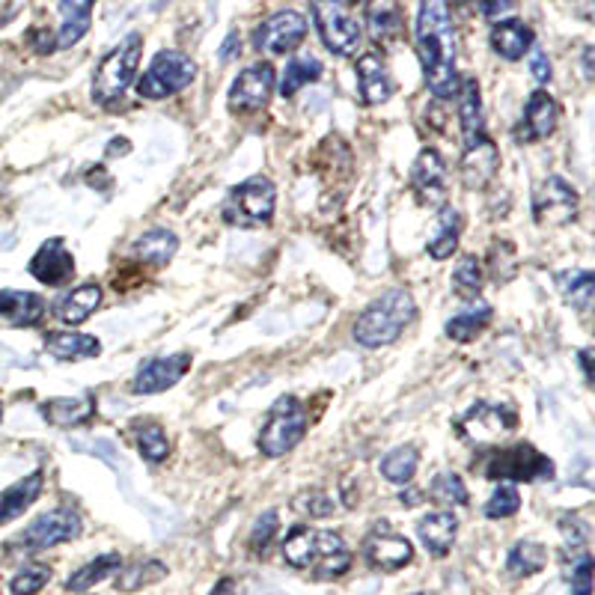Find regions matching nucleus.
I'll return each instance as SVG.
<instances>
[{
    "mask_svg": "<svg viewBox=\"0 0 595 595\" xmlns=\"http://www.w3.org/2000/svg\"><path fill=\"white\" fill-rule=\"evenodd\" d=\"M30 39H33V48H37L39 54H51L58 48V37H51L48 30H37Z\"/></svg>",
    "mask_w": 595,
    "mask_h": 595,
    "instance_id": "6e6d98bb",
    "label": "nucleus"
},
{
    "mask_svg": "<svg viewBox=\"0 0 595 595\" xmlns=\"http://www.w3.org/2000/svg\"><path fill=\"white\" fill-rule=\"evenodd\" d=\"M455 95H459V123H462L464 143H471L485 134V114H482L480 84H476L473 78H464Z\"/></svg>",
    "mask_w": 595,
    "mask_h": 595,
    "instance_id": "c85d7f7f",
    "label": "nucleus"
},
{
    "mask_svg": "<svg viewBox=\"0 0 595 595\" xmlns=\"http://www.w3.org/2000/svg\"><path fill=\"white\" fill-rule=\"evenodd\" d=\"M280 551L289 566L310 568L316 581H334L351 568V551L346 548L340 533H331V530H312L298 524L286 533Z\"/></svg>",
    "mask_w": 595,
    "mask_h": 595,
    "instance_id": "f03ea898",
    "label": "nucleus"
},
{
    "mask_svg": "<svg viewBox=\"0 0 595 595\" xmlns=\"http://www.w3.org/2000/svg\"><path fill=\"white\" fill-rule=\"evenodd\" d=\"M102 304V286L99 284H84L78 289H69L63 298H58L54 304V316H58L63 325L75 328V325H84Z\"/></svg>",
    "mask_w": 595,
    "mask_h": 595,
    "instance_id": "a878e982",
    "label": "nucleus"
},
{
    "mask_svg": "<svg viewBox=\"0 0 595 595\" xmlns=\"http://www.w3.org/2000/svg\"><path fill=\"white\" fill-rule=\"evenodd\" d=\"M459 7H473V10H480L485 19H497L506 16L512 10V0H455Z\"/></svg>",
    "mask_w": 595,
    "mask_h": 595,
    "instance_id": "3c124183",
    "label": "nucleus"
},
{
    "mask_svg": "<svg viewBox=\"0 0 595 595\" xmlns=\"http://www.w3.org/2000/svg\"><path fill=\"white\" fill-rule=\"evenodd\" d=\"M489 42H492L497 58L515 63V60H521L524 54H530V48H533V30H530V24H524V21L519 19H501L492 28Z\"/></svg>",
    "mask_w": 595,
    "mask_h": 595,
    "instance_id": "393cba45",
    "label": "nucleus"
},
{
    "mask_svg": "<svg viewBox=\"0 0 595 595\" xmlns=\"http://www.w3.org/2000/svg\"><path fill=\"white\" fill-rule=\"evenodd\" d=\"M45 351L58 360H81V358H99L102 355V342L95 337L75 331H51L45 337Z\"/></svg>",
    "mask_w": 595,
    "mask_h": 595,
    "instance_id": "c756f323",
    "label": "nucleus"
},
{
    "mask_svg": "<svg viewBox=\"0 0 595 595\" xmlns=\"http://www.w3.org/2000/svg\"><path fill=\"white\" fill-rule=\"evenodd\" d=\"M129 152V141H111L107 146V155H125Z\"/></svg>",
    "mask_w": 595,
    "mask_h": 595,
    "instance_id": "bf43d9fd",
    "label": "nucleus"
},
{
    "mask_svg": "<svg viewBox=\"0 0 595 595\" xmlns=\"http://www.w3.org/2000/svg\"><path fill=\"white\" fill-rule=\"evenodd\" d=\"M480 289H482V263L476 256H464L453 271V293L459 295V298L476 301Z\"/></svg>",
    "mask_w": 595,
    "mask_h": 595,
    "instance_id": "37998d69",
    "label": "nucleus"
},
{
    "mask_svg": "<svg viewBox=\"0 0 595 595\" xmlns=\"http://www.w3.org/2000/svg\"><path fill=\"white\" fill-rule=\"evenodd\" d=\"M48 304L42 295L21 293V289H3L0 293V325L10 328H37L45 319Z\"/></svg>",
    "mask_w": 595,
    "mask_h": 595,
    "instance_id": "412c9836",
    "label": "nucleus"
},
{
    "mask_svg": "<svg viewBox=\"0 0 595 595\" xmlns=\"http://www.w3.org/2000/svg\"><path fill=\"white\" fill-rule=\"evenodd\" d=\"M560 530H563V536H566V542L572 545V548H577V545H584L586 542V524L581 519H575V515H566V519L560 521Z\"/></svg>",
    "mask_w": 595,
    "mask_h": 595,
    "instance_id": "864d4df0",
    "label": "nucleus"
},
{
    "mask_svg": "<svg viewBox=\"0 0 595 595\" xmlns=\"http://www.w3.org/2000/svg\"><path fill=\"white\" fill-rule=\"evenodd\" d=\"M572 595H593V560H589V554L581 557L575 575H572Z\"/></svg>",
    "mask_w": 595,
    "mask_h": 595,
    "instance_id": "8fccbe9b",
    "label": "nucleus"
},
{
    "mask_svg": "<svg viewBox=\"0 0 595 595\" xmlns=\"http://www.w3.org/2000/svg\"><path fill=\"white\" fill-rule=\"evenodd\" d=\"M459 233H462V220L459 212L450 206L441 208V220H438V236L429 242V256L432 259H450L459 247Z\"/></svg>",
    "mask_w": 595,
    "mask_h": 595,
    "instance_id": "a19ab883",
    "label": "nucleus"
},
{
    "mask_svg": "<svg viewBox=\"0 0 595 595\" xmlns=\"http://www.w3.org/2000/svg\"><path fill=\"white\" fill-rule=\"evenodd\" d=\"M417 464H420V453H417V447L406 444L397 447V450H390L384 459H381V476L393 485H411L417 473Z\"/></svg>",
    "mask_w": 595,
    "mask_h": 595,
    "instance_id": "4c0bfd02",
    "label": "nucleus"
},
{
    "mask_svg": "<svg viewBox=\"0 0 595 595\" xmlns=\"http://www.w3.org/2000/svg\"><path fill=\"white\" fill-rule=\"evenodd\" d=\"M417 536L423 542V548L435 557H447L459 536V519L453 512H429L425 519L417 521Z\"/></svg>",
    "mask_w": 595,
    "mask_h": 595,
    "instance_id": "b1692460",
    "label": "nucleus"
},
{
    "mask_svg": "<svg viewBox=\"0 0 595 595\" xmlns=\"http://www.w3.org/2000/svg\"><path fill=\"white\" fill-rule=\"evenodd\" d=\"M417 304L406 289H390L369 304L355 321V342L363 349H381L402 337L408 325L414 321Z\"/></svg>",
    "mask_w": 595,
    "mask_h": 595,
    "instance_id": "7ed1b4c3",
    "label": "nucleus"
},
{
    "mask_svg": "<svg viewBox=\"0 0 595 595\" xmlns=\"http://www.w3.org/2000/svg\"><path fill=\"white\" fill-rule=\"evenodd\" d=\"M545 563H548V548L538 545V542H533V538H524V542H519V545L510 551V557H506V572H510L512 577H530L536 575V572H542Z\"/></svg>",
    "mask_w": 595,
    "mask_h": 595,
    "instance_id": "c9c22d12",
    "label": "nucleus"
},
{
    "mask_svg": "<svg viewBox=\"0 0 595 595\" xmlns=\"http://www.w3.org/2000/svg\"><path fill=\"white\" fill-rule=\"evenodd\" d=\"M429 497L435 503H441V506H468V501H471L462 476L453 471L438 473L435 480H432V485H429Z\"/></svg>",
    "mask_w": 595,
    "mask_h": 595,
    "instance_id": "79ce46f5",
    "label": "nucleus"
},
{
    "mask_svg": "<svg viewBox=\"0 0 595 595\" xmlns=\"http://www.w3.org/2000/svg\"><path fill=\"white\" fill-rule=\"evenodd\" d=\"M521 510V494L515 485H501V489H494V494L485 503V519L501 521V519H512L515 512Z\"/></svg>",
    "mask_w": 595,
    "mask_h": 595,
    "instance_id": "c03bdc74",
    "label": "nucleus"
},
{
    "mask_svg": "<svg viewBox=\"0 0 595 595\" xmlns=\"http://www.w3.org/2000/svg\"><path fill=\"white\" fill-rule=\"evenodd\" d=\"M417 54L423 63L425 86L438 99L459 93V66H455V28L447 0H420L417 12Z\"/></svg>",
    "mask_w": 595,
    "mask_h": 595,
    "instance_id": "f257e3e1",
    "label": "nucleus"
},
{
    "mask_svg": "<svg viewBox=\"0 0 595 595\" xmlns=\"http://www.w3.org/2000/svg\"><path fill=\"white\" fill-rule=\"evenodd\" d=\"M51 581V568L42 566V563H30L19 572V575L10 581V593L12 595H37L42 593V586Z\"/></svg>",
    "mask_w": 595,
    "mask_h": 595,
    "instance_id": "a18cd8bd",
    "label": "nucleus"
},
{
    "mask_svg": "<svg viewBox=\"0 0 595 595\" xmlns=\"http://www.w3.org/2000/svg\"><path fill=\"white\" fill-rule=\"evenodd\" d=\"M120 568H123V557L120 554H102V557L90 560L86 566L78 568L75 575L66 581V589L69 593H84L90 586L102 584L104 577L116 575Z\"/></svg>",
    "mask_w": 595,
    "mask_h": 595,
    "instance_id": "f704fd0d",
    "label": "nucleus"
},
{
    "mask_svg": "<svg viewBox=\"0 0 595 595\" xmlns=\"http://www.w3.org/2000/svg\"><path fill=\"white\" fill-rule=\"evenodd\" d=\"M497 167H501V152H497L492 137L482 134V137L464 146L462 182L468 191L489 188V182L497 176Z\"/></svg>",
    "mask_w": 595,
    "mask_h": 595,
    "instance_id": "6ab92c4d",
    "label": "nucleus"
},
{
    "mask_svg": "<svg viewBox=\"0 0 595 595\" xmlns=\"http://www.w3.org/2000/svg\"><path fill=\"white\" fill-rule=\"evenodd\" d=\"M95 414V399L93 397H78V399H48L42 406V417L51 425L60 429H72V425L86 423Z\"/></svg>",
    "mask_w": 595,
    "mask_h": 595,
    "instance_id": "7c9ffc66",
    "label": "nucleus"
},
{
    "mask_svg": "<svg viewBox=\"0 0 595 595\" xmlns=\"http://www.w3.org/2000/svg\"><path fill=\"white\" fill-rule=\"evenodd\" d=\"M584 75L593 78V48H584Z\"/></svg>",
    "mask_w": 595,
    "mask_h": 595,
    "instance_id": "052dcab7",
    "label": "nucleus"
},
{
    "mask_svg": "<svg viewBox=\"0 0 595 595\" xmlns=\"http://www.w3.org/2000/svg\"><path fill=\"white\" fill-rule=\"evenodd\" d=\"M310 425V414L301 399L280 397L268 411L263 432H259V450L265 459H280V455L293 453L295 447L301 444Z\"/></svg>",
    "mask_w": 595,
    "mask_h": 595,
    "instance_id": "423d86ee",
    "label": "nucleus"
},
{
    "mask_svg": "<svg viewBox=\"0 0 595 595\" xmlns=\"http://www.w3.org/2000/svg\"><path fill=\"white\" fill-rule=\"evenodd\" d=\"M208 595H236V584H233L229 577H224V581H220V584L215 586Z\"/></svg>",
    "mask_w": 595,
    "mask_h": 595,
    "instance_id": "13d9d810",
    "label": "nucleus"
},
{
    "mask_svg": "<svg viewBox=\"0 0 595 595\" xmlns=\"http://www.w3.org/2000/svg\"><path fill=\"white\" fill-rule=\"evenodd\" d=\"M176 250H179V238L171 229H150L134 242V254L141 256L146 265H155V268H164L171 263Z\"/></svg>",
    "mask_w": 595,
    "mask_h": 595,
    "instance_id": "2f4dec72",
    "label": "nucleus"
},
{
    "mask_svg": "<svg viewBox=\"0 0 595 595\" xmlns=\"http://www.w3.org/2000/svg\"><path fill=\"white\" fill-rule=\"evenodd\" d=\"M489 263H492L494 280L501 284V280H510L515 275V268H519V256H515V247L510 242H494L492 254H489Z\"/></svg>",
    "mask_w": 595,
    "mask_h": 595,
    "instance_id": "de8ad7c7",
    "label": "nucleus"
},
{
    "mask_svg": "<svg viewBox=\"0 0 595 595\" xmlns=\"http://www.w3.org/2000/svg\"><path fill=\"white\" fill-rule=\"evenodd\" d=\"M81 515L75 510H51L39 515L12 545L24 551H48L81 536Z\"/></svg>",
    "mask_w": 595,
    "mask_h": 595,
    "instance_id": "9b49d317",
    "label": "nucleus"
},
{
    "mask_svg": "<svg viewBox=\"0 0 595 595\" xmlns=\"http://www.w3.org/2000/svg\"><path fill=\"white\" fill-rule=\"evenodd\" d=\"M530 72H533V78H536L538 84H548L551 78H554L548 54H545L542 48H530Z\"/></svg>",
    "mask_w": 595,
    "mask_h": 595,
    "instance_id": "603ef678",
    "label": "nucleus"
},
{
    "mask_svg": "<svg viewBox=\"0 0 595 595\" xmlns=\"http://www.w3.org/2000/svg\"><path fill=\"white\" fill-rule=\"evenodd\" d=\"M161 577H167V566H164L161 560H143V563L120 568V575H116V589H120V593H137L143 586L158 584Z\"/></svg>",
    "mask_w": 595,
    "mask_h": 595,
    "instance_id": "ea45409f",
    "label": "nucleus"
},
{
    "mask_svg": "<svg viewBox=\"0 0 595 595\" xmlns=\"http://www.w3.org/2000/svg\"><path fill=\"white\" fill-rule=\"evenodd\" d=\"M363 560L378 572H399L414 560V545L390 524H376L363 538Z\"/></svg>",
    "mask_w": 595,
    "mask_h": 595,
    "instance_id": "4468645a",
    "label": "nucleus"
},
{
    "mask_svg": "<svg viewBox=\"0 0 595 595\" xmlns=\"http://www.w3.org/2000/svg\"><path fill=\"white\" fill-rule=\"evenodd\" d=\"M295 512H301V515H310V519H331L334 515V501L325 492H301L293 501Z\"/></svg>",
    "mask_w": 595,
    "mask_h": 595,
    "instance_id": "09e8293b",
    "label": "nucleus"
},
{
    "mask_svg": "<svg viewBox=\"0 0 595 595\" xmlns=\"http://www.w3.org/2000/svg\"><path fill=\"white\" fill-rule=\"evenodd\" d=\"M358 90L363 104H384L393 95V90H397L388 66H384V60L376 51L358 58Z\"/></svg>",
    "mask_w": 595,
    "mask_h": 595,
    "instance_id": "4be33fe9",
    "label": "nucleus"
},
{
    "mask_svg": "<svg viewBox=\"0 0 595 595\" xmlns=\"http://www.w3.org/2000/svg\"><path fill=\"white\" fill-rule=\"evenodd\" d=\"M277 191L275 182L265 176H250L242 182L238 188L229 191L227 203H224V220L233 227H265L275 218Z\"/></svg>",
    "mask_w": 595,
    "mask_h": 595,
    "instance_id": "0eeeda50",
    "label": "nucleus"
},
{
    "mask_svg": "<svg viewBox=\"0 0 595 595\" xmlns=\"http://www.w3.org/2000/svg\"><path fill=\"white\" fill-rule=\"evenodd\" d=\"M367 30L376 45H393L406 30L399 0H367Z\"/></svg>",
    "mask_w": 595,
    "mask_h": 595,
    "instance_id": "5701e85b",
    "label": "nucleus"
},
{
    "mask_svg": "<svg viewBox=\"0 0 595 595\" xmlns=\"http://www.w3.org/2000/svg\"><path fill=\"white\" fill-rule=\"evenodd\" d=\"M560 293H563V301L568 307H575L577 312L593 310L595 298V277L593 271H568V275L557 277Z\"/></svg>",
    "mask_w": 595,
    "mask_h": 595,
    "instance_id": "e433bc0d",
    "label": "nucleus"
},
{
    "mask_svg": "<svg viewBox=\"0 0 595 595\" xmlns=\"http://www.w3.org/2000/svg\"><path fill=\"white\" fill-rule=\"evenodd\" d=\"M95 0H60V16L63 24L58 30V48H72L86 37L93 24Z\"/></svg>",
    "mask_w": 595,
    "mask_h": 595,
    "instance_id": "cd10ccee",
    "label": "nucleus"
},
{
    "mask_svg": "<svg viewBox=\"0 0 595 595\" xmlns=\"http://www.w3.org/2000/svg\"><path fill=\"white\" fill-rule=\"evenodd\" d=\"M277 530H280V519H277V512H265L263 519H256L254 530H250V551H254L256 557H263L268 545L275 542Z\"/></svg>",
    "mask_w": 595,
    "mask_h": 595,
    "instance_id": "49530a36",
    "label": "nucleus"
},
{
    "mask_svg": "<svg viewBox=\"0 0 595 595\" xmlns=\"http://www.w3.org/2000/svg\"><path fill=\"white\" fill-rule=\"evenodd\" d=\"M557 123H560L557 99L551 93H545V90H536V93H530L519 132H515V141L519 143L545 141V137H551V134L557 132Z\"/></svg>",
    "mask_w": 595,
    "mask_h": 595,
    "instance_id": "f3484780",
    "label": "nucleus"
},
{
    "mask_svg": "<svg viewBox=\"0 0 595 595\" xmlns=\"http://www.w3.org/2000/svg\"><path fill=\"white\" fill-rule=\"evenodd\" d=\"M581 369H584V378H586V384H593V349H581Z\"/></svg>",
    "mask_w": 595,
    "mask_h": 595,
    "instance_id": "4d7b16f0",
    "label": "nucleus"
},
{
    "mask_svg": "<svg viewBox=\"0 0 595 595\" xmlns=\"http://www.w3.org/2000/svg\"><path fill=\"white\" fill-rule=\"evenodd\" d=\"M238 51H242V37H238V30H233L227 42L220 45V63H233L238 58Z\"/></svg>",
    "mask_w": 595,
    "mask_h": 595,
    "instance_id": "5fc2aeb1",
    "label": "nucleus"
},
{
    "mask_svg": "<svg viewBox=\"0 0 595 595\" xmlns=\"http://www.w3.org/2000/svg\"><path fill=\"white\" fill-rule=\"evenodd\" d=\"M417 595H432V593H417Z\"/></svg>",
    "mask_w": 595,
    "mask_h": 595,
    "instance_id": "e2e57ef3",
    "label": "nucleus"
},
{
    "mask_svg": "<svg viewBox=\"0 0 595 595\" xmlns=\"http://www.w3.org/2000/svg\"><path fill=\"white\" fill-rule=\"evenodd\" d=\"M132 432H134V444H137V450H141V455L146 462L158 464L167 459V453H171V441H167V432L161 429V423H155V420H134Z\"/></svg>",
    "mask_w": 595,
    "mask_h": 595,
    "instance_id": "72a5a7b5",
    "label": "nucleus"
},
{
    "mask_svg": "<svg viewBox=\"0 0 595 595\" xmlns=\"http://www.w3.org/2000/svg\"><path fill=\"white\" fill-rule=\"evenodd\" d=\"M577 206H581L577 191L560 176H548L533 194V218H536V224H554V227L572 224L577 218Z\"/></svg>",
    "mask_w": 595,
    "mask_h": 595,
    "instance_id": "2eb2a0df",
    "label": "nucleus"
},
{
    "mask_svg": "<svg viewBox=\"0 0 595 595\" xmlns=\"http://www.w3.org/2000/svg\"><path fill=\"white\" fill-rule=\"evenodd\" d=\"M312 21L325 48L337 58H355L360 48V24L351 16L349 0H312Z\"/></svg>",
    "mask_w": 595,
    "mask_h": 595,
    "instance_id": "1a4fd4ad",
    "label": "nucleus"
},
{
    "mask_svg": "<svg viewBox=\"0 0 595 595\" xmlns=\"http://www.w3.org/2000/svg\"><path fill=\"white\" fill-rule=\"evenodd\" d=\"M455 429L468 444L480 447V450H492V447L501 444L503 438L519 429V411L512 406H501V402H476V406L464 411Z\"/></svg>",
    "mask_w": 595,
    "mask_h": 595,
    "instance_id": "6e6552de",
    "label": "nucleus"
},
{
    "mask_svg": "<svg viewBox=\"0 0 595 595\" xmlns=\"http://www.w3.org/2000/svg\"><path fill=\"white\" fill-rule=\"evenodd\" d=\"M411 191L423 206H441L447 197V164L438 150H423L411 167Z\"/></svg>",
    "mask_w": 595,
    "mask_h": 595,
    "instance_id": "dca6fc26",
    "label": "nucleus"
},
{
    "mask_svg": "<svg viewBox=\"0 0 595 595\" xmlns=\"http://www.w3.org/2000/svg\"><path fill=\"white\" fill-rule=\"evenodd\" d=\"M30 275L45 286H66L75 277V256L63 238H48L30 259Z\"/></svg>",
    "mask_w": 595,
    "mask_h": 595,
    "instance_id": "a211bd4d",
    "label": "nucleus"
},
{
    "mask_svg": "<svg viewBox=\"0 0 595 595\" xmlns=\"http://www.w3.org/2000/svg\"><path fill=\"white\" fill-rule=\"evenodd\" d=\"M277 86V72L271 63H254L247 66L242 75L229 86V111L233 114H250V111H263L271 93Z\"/></svg>",
    "mask_w": 595,
    "mask_h": 595,
    "instance_id": "ddd939ff",
    "label": "nucleus"
},
{
    "mask_svg": "<svg viewBox=\"0 0 595 595\" xmlns=\"http://www.w3.org/2000/svg\"><path fill=\"white\" fill-rule=\"evenodd\" d=\"M473 471L494 482H548L554 480V462L538 453L533 444L492 447L480 462L471 464Z\"/></svg>",
    "mask_w": 595,
    "mask_h": 595,
    "instance_id": "20e7f679",
    "label": "nucleus"
},
{
    "mask_svg": "<svg viewBox=\"0 0 595 595\" xmlns=\"http://www.w3.org/2000/svg\"><path fill=\"white\" fill-rule=\"evenodd\" d=\"M141 58V33H129L114 51H107L93 75V102L102 104V107H114L116 102H123V95L129 93V86H132L134 78H137Z\"/></svg>",
    "mask_w": 595,
    "mask_h": 595,
    "instance_id": "39448f33",
    "label": "nucleus"
},
{
    "mask_svg": "<svg viewBox=\"0 0 595 595\" xmlns=\"http://www.w3.org/2000/svg\"><path fill=\"white\" fill-rule=\"evenodd\" d=\"M0 414H3V402H0Z\"/></svg>",
    "mask_w": 595,
    "mask_h": 595,
    "instance_id": "680f3d73",
    "label": "nucleus"
},
{
    "mask_svg": "<svg viewBox=\"0 0 595 595\" xmlns=\"http://www.w3.org/2000/svg\"><path fill=\"white\" fill-rule=\"evenodd\" d=\"M325 72L319 58H310V54H304V58L289 60V66H286L284 78H280V95L284 99H293L298 90H304L307 84H316Z\"/></svg>",
    "mask_w": 595,
    "mask_h": 595,
    "instance_id": "58836bf2",
    "label": "nucleus"
},
{
    "mask_svg": "<svg viewBox=\"0 0 595 595\" xmlns=\"http://www.w3.org/2000/svg\"><path fill=\"white\" fill-rule=\"evenodd\" d=\"M492 316L494 310L489 307V304H473L471 310L459 312V316H453V319L447 321V337L455 342H473L476 337H480L489 325H492Z\"/></svg>",
    "mask_w": 595,
    "mask_h": 595,
    "instance_id": "473e14b6",
    "label": "nucleus"
},
{
    "mask_svg": "<svg viewBox=\"0 0 595 595\" xmlns=\"http://www.w3.org/2000/svg\"><path fill=\"white\" fill-rule=\"evenodd\" d=\"M188 369H191V355L155 358L137 369L132 390L134 393H143V397H152V393H161V390H171L173 384H179Z\"/></svg>",
    "mask_w": 595,
    "mask_h": 595,
    "instance_id": "aec40b11",
    "label": "nucleus"
},
{
    "mask_svg": "<svg viewBox=\"0 0 595 595\" xmlns=\"http://www.w3.org/2000/svg\"><path fill=\"white\" fill-rule=\"evenodd\" d=\"M307 39V19L301 12L284 10L275 12L271 19H265L254 33V48L259 54H271V58H284L293 54L295 48Z\"/></svg>",
    "mask_w": 595,
    "mask_h": 595,
    "instance_id": "f8f14e48",
    "label": "nucleus"
},
{
    "mask_svg": "<svg viewBox=\"0 0 595 595\" xmlns=\"http://www.w3.org/2000/svg\"><path fill=\"white\" fill-rule=\"evenodd\" d=\"M194 78H197V63L188 54L161 51L137 81V95L146 102H161V99H171V95L182 93L185 86L194 84Z\"/></svg>",
    "mask_w": 595,
    "mask_h": 595,
    "instance_id": "9d476101",
    "label": "nucleus"
},
{
    "mask_svg": "<svg viewBox=\"0 0 595 595\" xmlns=\"http://www.w3.org/2000/svg\"><path fill=\"white\" fill-rule=\"evenodd\" d=\"M42 482H45V473L33 471L30 476L10 485V489H3L0 492V524H10L19 515H24L28 506H33L39 494H42Z\"/></svg>",
    "mask_w": 595,
    "mask_h": 595,
    "instance_id": "bb28decb",
    "label": "nucleus"
}]
</instances>
